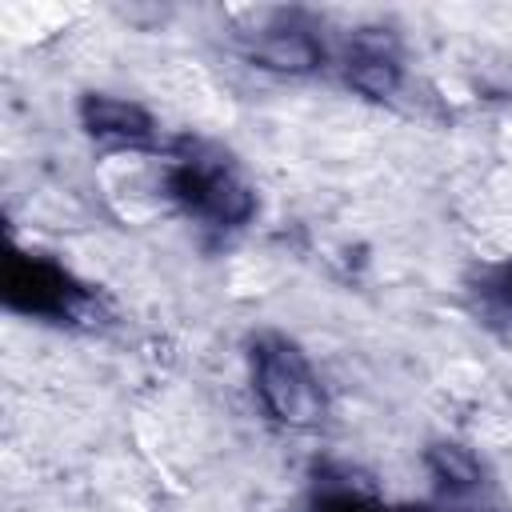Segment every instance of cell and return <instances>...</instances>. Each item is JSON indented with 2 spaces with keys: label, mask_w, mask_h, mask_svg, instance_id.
<instances>
[{
  "label": "cell",
  "mask_w": 512,
  "mask_h": 512,
  "mask_svg": "<svg viewBox=\"0 0 512 512\" xmlns=\"http://www.w3.org/2000/svg\"><path fill=\"white\" fill-rule=\"evenodd\" d=\"M256 392L264 408L292 428H308L324 412V392L320 380L312 376L308 360L280 336H268L256 344Z\"/></svg>",
  "instance_id": "obj_1"
},
{
  "label": "cell",
  "mask_w": 512,
  "mask_h": 512,
  "mask_svg": "<svg viewBox=\"0 0 512 512\" xmlns=\"http://www.w3.org/2000/svg\"><path fill=\"white\" fill-rule=\"evenodd\" d=\"M172 196L212 224H240L252 212V192L224 168L208 160H180L172 172Z\"/></svg>",
  "instance_id": "obj_2"
},
{
  "label": "cell",
  "mask_w": 512,
  "mask_h": 512,
  "mask_svg": "<svg viewBox=\"0 0 512 512\" xmlns=\"http://www.w3.org/2000/svg\"><path fill=\"white\" fill-rule=\"evenodd\" d=\"M4 296L28 312H64L72 300V288H68V276L56 272L52 264L12 256L4 272Z\"/></svg>",
  "instance_id": "obj_3"
},
{
  "label": "cell",
  "mask_w": 512,
  "mask_h": 512,
  "mask_svg": "<svg viewBox=\"0 0 512 512\" xmlns=\"http://www.w3.org/2000/svg\"><path fill=\"white\" fill-rule=\"evenodd\" d=\"M80 120L92 136L100 140H120V144H144L152 140V116L120 96H84Z\"/></svg>",
  "instance_id": "obj_4"
},
{
  "label": "cell",
  "mask_w": 512,
  "mask_h": 512,
  "mask_svg": "<svg viewBox=\"0 0 512 512\" xmlns=\"http://www.w3.org/2000/svg\"><path fill=\"white\" fill-rule=\"evenodd\" d=\"M252 60H256L260 68L300 76V72H312V68L324 64V48H320V40H316L308 28H292V24H288V28H268V32H260L256 44H252Z\"/></svg>",
  "instance_id": "obj_5"
},
{
  "label": "cell",
  "mask_w": 512,
  "mask_h": 512,
  "mask_svg": "<svg viewBox=\"0 0 512 512\" xmlns=\"http://www.w3.org/2000/svg\"><path fill=\"white\" fill-rule=\"evenodd\" d=\"M396 80H400V68L384 48H364L348 60V84L360 88L364 96H388Z\"/></svg>",
  "instance_id": "obj_6"
},
{
  "label": "cell",
  "mask_w": 512,
  "mask_h": 512,
  "mask_svg": "<svg viewBox=\"0 0 512 512\" xmlns=\"http://www.w3.org/2000/svg\"><path fill=\"white\" fill-rule=\"evenodd\" d=\"M428 464H432V472H436L444 484H452V488H472V484L480 480L476 460L468 456V448H456V444H436V448L428 452Z\"/></svg>",
  "instance_id": "obj_7"
}]
</instances>
